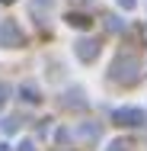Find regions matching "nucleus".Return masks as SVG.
<instances>
[{
  "label": "nucleus",
  "instance_id": "nucleus-1",
  "mask_svg": "<svg viewBox=\"0 0 147 151\" xmlns=\"http://www.w3.org/2000/svg\"><path fill=\"white\" fill-rule=\"evenodd\" d=\"M118 119L125 122V125H141V122H144V113H141V109H121Z\"/></svg>",
  "mask_w": 147,
  "mask_h": 151
},
{
  "label": "nucleus",
  "instance_id": "nucleus-2",
  "mask_svg": "<svg viewBox=\"0 0 147 151\" xmlns=\"http://www.w3.org/2000/svg\"><path fill=\"white\" fill-rule=\"evenodd\" d=\"M77 52H80V58H93V55H96V42H89V39H83V42H80V45H77Z\"/></svg>",
  "mask_w": 147,
  "mask_h": 151
},
{
  "label": "nucleus",
  "instance_id": "nucleus-3",
  "mask_svg": "<svg viewBox=\"0 0 147 151\" xmlns=\"http://www.w3.org/2000/svg\"><path fill=\"white\" fill-rule=\"evenodd\" d=\"M19 151H32V145H23V148H19Z\"/></svg>",
  "mask_w": 147,
  "mask_h": 151
}]
</instances>
